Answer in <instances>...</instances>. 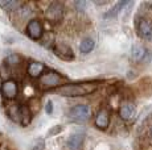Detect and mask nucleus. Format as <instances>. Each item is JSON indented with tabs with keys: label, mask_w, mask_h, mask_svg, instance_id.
I'll use <instances>...</instances> for the list:
<instances>
[{
	"label": "nucleus",
	"mask_w": 152,
	"mask_h": 150,
	"mask_svg": "<svg viewBox=\"0 0 152 150\" xmlns=\"http://www.w3.org/2000/svg\"><path fill=\"white\" fill-rule=\"evenodd\" d=\"M97 90H98V83L82 82V83L64 84L58 88L57 92L66 97H77V96H87V95H91Z\"/></svg>",
	"instance_id": "f257e3e1"
},
{
	"label": "nucleus",
	"mask_w": 152,
	"mask_h": 150,
	"mask_svg": "<svg viewBox=\"0 0 152 150\" xmlns=\"http://www.w3.org/2000/svg\"><path fill=\"white\" fill-rule=\"evenodd\" d=\"M64 79L65 78L56 71H44V74L39 78V87L41 90H53V88L62 84Z\"/></svg>",
	"instance_id": "f03ea898"
},
{
	"label": "nucleus",
	"mask_w": 152,
	"mask_h": 150,
	"mask_svg": "<svg viewBox=\"0 0 152 150\" xmlns=\"http://www.w3.org/2000/svg\"><path fill=\"white\" fill-rule=\"evenodd\" d=\"M91 116V108L86 104H78L74 105L73 108H70L69 111V117L75 121H80V123H83V121H87Z\"/></svg>",
	"instance_id": "7ed1b4c3"
},
{
	"label": "nucleus",
	"mask_w": 152,
	"mask_h": 150,
	"mask_svg": "<svg viewBox=\"0 0 152 150\" xmlns=\"http://www.w3.org/2000/svg\"><path fill=\"white\" fill-rule=\"evenodd\" d=\"M0 92H1L3 97L7 100H13L17 97L19 95V84H17L16 80L13 79H7L1 83V87H0Z\"/></svg>",
	"instance_id": "20e7f679"
},
{
	"label": "nucleus",
	"mask_w": 152,
	"mask_h": 150,
	"mask_svg": "<svg viewBox=\"0 0 152 150\" xmlns=\"http://www.w3.org/2000/svg\"><path fill=\"white\" fill-rule=\"evenodd\" d=\"M64 16V4L60 1H53L48 5L45 9V17L46 20L52 22H58Z\"/></svg>",
	"instance_id": "39448f33"
},
{
	"label": "nucleus",
	"mask_w": 152,
	"mask_h": 150,
	"mask_svg": "<svg viewBox=\"0 0 152 150\" xmlns=\"http://www.w3.org/2000/svg\"><path fill=\"white\" fill-rule=\"evenodd\" d=\"M25 33L28 34L29 38L32 40H41L44 36V27L41 24L40 20H31V21L27 24V28H25Z\"/></svg>",
	"instance_id": "423d86ee"
},
{
	"label": "nucleus",
	"mask_w": 152,
	"mask_h": 150,
	"mask_svg": "<svg viewBox=\"0 0 152 150\" xmlns=\"http://www.w3.org/2000/svg\"><path fill=\"white\" fill-rule=\"evenodd\" d=\"M139 36L148 42H152V21L148 19H142L138 22Z\"/></svg>",
	"instance_id": "0eeeda50"
},
{
	"label": "nucleus",
	"mask_w": 152,
	"mask_h": 150,
	"mask_svg": "<svg viewBox=\"0 0 152 150\" xmlns=\"http://www.w3.org/2000/svg\"><path fill=\"white\" fill-rule=\"evenodd\" d=\"M94 123H95V126H97L98 129L106 131L110 125V112H109V109L102 108L101 111L97 113V116H95Z\"/></svg>",
	"instance_id": "6e6552de"
},
{
	"label": "nucleus",
	"mask_w": 152,
	"mask_h": 150,
	"mask_svg": "<svg viewBox=\"0 0 152 150\" xmlns=\"http://www.w3.org/2000/svg\"><path fill=\"white\" fill-rule=\"evenodd\" d=\"M53 51H54L56 56L60 57V58L64 59V61H70V59L74 58V54H73L72 48L66 44H57L53 48Z\"/></svg>",
	"instance_id": "1a4fd4ad"
},
{
	"label": "nucleus",
	"mask_w": 152,
	"mask_h": 150,
	"mask_svg": "<svg viewBox=\"0 0 152 150\" xmlns=\"http://www.w3.org/2000/svg\"><path fill=\"white\" fill-rule=\"evenodd\" d=\"M134 115H135V105L128 100L122 102L121 107H119V116L123 120H130L132 119Z\"/></svg>",
	"instance_id": "9d476101"
},
{
	"label": "nucleus",
	"mask_w": 152,
	"mask_h": 150,
	"mask_svg": "<svg viewBox=\"0 0 152 150\" xmlns=\"http://www.w3.org/2000/svg\"><path fill=\"white\" fill-rule=\"evenodd\" d=\"M147 56H148V50L143 45L136 44L131 48V57H132V59L135 62H143V61H145Z\"/></svg>",
	"instance_id": "9b49d317"
},
{
	"label": "nucleus",
	"mask_w": 152,
	"mask_h": 150,
	"mask_svg": "<svg viewBox=\"0 0 152 150\" xmlns=\"http://www.w3.org/2000/svg\"><path fill=\"white\" fill-rule=\"evenodd\" d=\"M44 71H45V65L41 62H31L28 65V69H27V73L31 78H33V79H36V78H40L41 75L44 74Z\"/></svg>",
	"instance_id": "f8f14e48"
},
{
	"label": "nucleus",
	"mask_w": 152,
	"mask_h": 150,
	"mask_svg": "<svg viewBox=\"0 0 152 150\" xmlns=\"http://www.w3.org/2000/svg\"><path fill=\"white\" fill-rule=\"evenodd\" d=\"M32 121V112L28 105H20L19 107V123L23 126H28Z\"/></svg>",
	"instance_id": "ddd939ff"
},
{
	"label": "nucleus",
	"mask_w": 152,
	"mask_h": 150,
	"mask_svg": "<svg viewBox=\"0 0 152 150\" xmlns=\"http://www.w3.org/2000/svg\"><path fill=\"white\" fill-rule=\"evenodd\" d=\"M85 138V133L77 132V133H73L70 137L68 138V148L70 150H78L81 148Z\"/></svg>",
	"instance_id": "4468645a"
},
{
	"label": "nucleus",
	"mask_w": 152,
	"mask_h": 150,
	"mask_svg": "<svg viewBox=\"0 0 152 150\" xmlns=\"http://www.w3.org/2000/svg\"><path fill=\"white\" fill-rule=\"evenodd\" d=\"M130 4H132V3H131V1H127V0H123V1H118L113 8H111L110 11H107V12L104 13L103 17H104V19H113V17H116V16L119 15V13L122 12V11L124 9L126 5H130Z\"/></svg>",
	"instance_id": "2eb2a0df"
},
{
	"label": "nucleus",
	"mask_w": 152,
	"mask_h": 150,
	"mask_svg": "<svg viewBox=\"0 0 152 150\" xmlns=\"http://www.w3.org/2000/svg\"><path fill=\"white\" fill-rule=\"evenodd\" d=\"M94 45H95L94 40H93L91 37H86V38H83L82 41H81V44H80V51L82 54L90 53V51L94 49Z\"/></svg>",
	"instance_id": "dca6fc26"
},
{
	"label": "nucleus",
	"mask_w": 152,
	"mask_h": 150,
	"mask_svg": "<svg viewBox=\"0 0 152 150\" xmlns=\"http://www.w3.org/2000/svg\"><path fill=\"white\" fill-rule=\"evenodd\" d=\"M20 3L19 1H12V0H7V1H0V8H3L4 11H16L19 9Z\"/></svg>",
	"instance_id": "f3484780"
},
{
	"label": "nucleus",
	"mask_w": 152,
	"mask_h": 150,
	"mask_svg": "<svg viewBox=\"0 0 152 150\" xmlns=\"http://www.w3.org/2000/svg\"><path fill=\"white\" fill-rule=\"evenodd\" d=\"M20 61H21L20 56H17V54H10V56L5 58V63H7L8 66H16L20 63Z\"/></svg>",
	"instance_id": "a211bd4d"
},
{
	"label": "nucleus",
	"mask_w": 152,
	"mask_h": 150,
	"mask_svg": "<svg viewBox=\"0 0 152 150\" xmlns=\"http://www.w3.org/2000/svg\"><path fill=\"white\" fill-rule=\"evenodd\" d=\"M45 149V140L44 138H37L33 144H32L31 150H44Z\"/></svg>",
	"instance_id": "6ab92c4d"
},
{
	"label": "nucleus",
	"mask_w": 152,
	"mask_h": 150,
	"mask_svg": "<svg viewBox=\"0 0 152 150\" xmlns=\"http://www.w3.org/2000/svg\"><path fill=\"white\" fill-rule=\"evenodd\" d=\"M62 131H64V126L62 125H54L53 128L48 131V137H52V136H56V134H60Z\"/></svg>",
	"instance_id": "aec40b11"
},
{
	"label": "nucleus",
	"mask_w": 152,
	"mask_h": 150,
	"mask_svg": "<svg viewBox=\"0 0 152 150\" xmlns=\"http://www.w3.org/2000/svg\"><path fill=\"white\" fill-rule=\"evenodd\" d=\"M74 7L77 8V11H85L87 7V3L85 0H78V1L74 3Z\"/></svg>",
	"instance_id": "412c9836"
},
{
	"label": "nucleus",
	"mask_w": 152,
	"mask_h": 150,
	"mask_svg": "<svg viewBox=\"0 0 152 150\" xmlns=\"http://www.w3.org/2000/svg\"><path fill=\"white\" fill-rule=\"evenodd\" d=\"M45 112L48 115H52L53 113V102L52 100H49V102H46V105H45Z\"/></svg>",
	"instance_id": "4be33fe9"
},
{
	"label": "nucleus",
	"mask_w": 152,
	"mask_h": 150,
	"mask_svg": "<svg viewBox=\"0 0 152 150\" xmlns=\"http://www.w3.org/2000/svg\"><path fill=\"white\" fill-rule=\"evenodd\" d=\"M150 134H151V137H152V126L150 128Z\"/></svg>",
	"instance_id": "5701e85b"
}]
</instances>
